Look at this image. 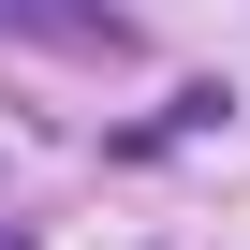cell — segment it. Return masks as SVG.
Masks as SVG:
<instances>
[{"label":"cell","mask_w":250,"mask_h":250,"mask_svg":"<svg viewBox=\"0 0 250 250\" xmlns=\"http://www.w3.org/2000/svg\"><path fill=\"white\" fill-rule=\"evenodd\" d=\"M0 30L74 44V59H133V15H118V0H0Z\"/></svg>","instance_id":"obj_1"}]
</instances>
